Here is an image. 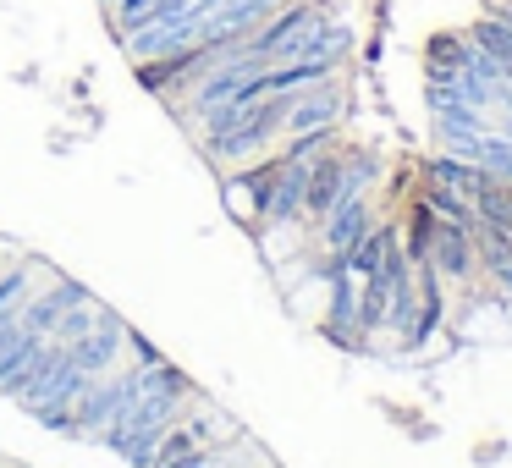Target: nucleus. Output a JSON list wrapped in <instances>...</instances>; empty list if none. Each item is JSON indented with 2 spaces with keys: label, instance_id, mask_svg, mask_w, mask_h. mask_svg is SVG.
Returning a JSON list of instances; mask_svg holds the SVG:
<instances>
[{
  "label": "nucleus",
  "instance_id": "20e7f679",
  "mask_svg": "<svg viewBox=\"0 0 512 468\" xmlns=\"http://www.w3.org/2000/svg\"><path fill=\"white\" fill-rule=\"evenodd\" d=\"M160 468H210V452H188V457H177V463H160Z\"/></svg>",
  "mask_w": 512,
  "mask_h": 468
},
{
  "label": "nucleus",
  "instance_id": "7ed1b4c3",
  "mask_svg": "<svg viewBox=\"0 0 512 468\" xmlns=\"http://www.w3.org/2000/svg\"><path fill=\"white\" fill-rule=\"evenodd\" d=\"M149 12H155V0H116V23L122 28H138Z\"/></svg>",
  "mask_w": 512,
  "mask_h": 468
},
{
  "label": "nucleus",
  "instance_id": "f257e3e1",
  "mask_svg": "<svg viewBox=\"0 0 512 468\" xmlns=\"http://www.w3.org/2000/svg\"><path fill=\"white\" fill-rule=\"evenodd\" d=\"M83 298H89V292H83V287H72V281H67V287H61L56 298H34V303H28L23 325H28V331H45V336H56L61 314H67V309H78Z\"/></svg>",
  "mask_w": 512,
  "mask_h": 468
},
{
  "label": "nucleus",
  "instance_id": "f03ea898",
  "mask_svg": "<svg viewBox=\"0 0 512 468\" xmlns=\"http://www.w3.org/2000/svg\"><path fill=\"white\" fill-rule=\"evenodd\" d=\"M122 342H127V336L116 331V320H105L100 342H89V336H83V342H72V364H78V369H89V375H100V369L116 358V347H122Z\"/></svg>",
  "mask_w": 512,
  "mask_h": 468
},
{
  "label": "nucleus",
  "instance_id": "39448f33",
  "mask_svg": "<svg viewBox=\"0 0 512 468\" xmlns=\"http://www.w3.org/2000/svg\"><path fill=\"white\" fill-rule=\"evenodd\" d=\"M111 6H116V0H111Z\"/></svg>",
  "mask_w": 512,
  "mask_h": 468
}]
</instances>
